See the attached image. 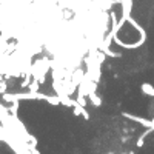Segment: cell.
Listing matches in <instances>:
<instances>
[{
  "label": "cell",
  "instance_id": "6da1fadb",
  "mask_svg": "<svg viewBox=\"0 0 154 154\" xmlns=\"http://www.w3.org/2000/svg\"><path fill=\"white\" fill-rule=\"evenodd\" d=\"M122 116L125 119H128V120H131V122H136V123H139V125H142V126H145L146 130L148 128H152V120H149V119H145V117H140V116H134V114H130V112H125V111H122Z\"/></svg>",
  "mask_w": 154,
  "mask_h": 154
},
{
  "label": "cell",
  "instance_id": "7a4b0ae2",
  "mask_svg": "<svg viewBox=\"0 0 154 154\" xmlns=\"http://www.w3.org/2000/svg\"><path fill=\"white\" fill-rule=\"evenodd\" d=\"M71 109H72V114L75 116V117L82 116V117H83L85 120H89V112L86 111V108H85V106H82V105H79V103H75Z\"/></svg>",
  "mask_w": 154,
  "mask_h": 154
},
{
  "label": "cell",
  "instance_id": "3957f363",
  "mask_svg": "<svg viewBox=\"0 0 154 154\" xmlns=\"http://www.w3.org/2000/svg\"><path fill=\"white\" fill-rule=\"evenodd\" d=\"M152 131H154L152 128H148V130H145V131H143L142 134L139 136L137 142H136V146H137V148H142V146H143V143H145V139H146V137H148V136H149V134H151Z\"/></svg>",
  "mask_w": 154,
  "mask_h": 154
},
{
  "label": "cell",
  "instance_id": "277c9868",
  "mask_svg": "<svg viewBox=\"0 0 154 154\" xmlns=\"http://www.w3.org/2000/svg\"><path fill=\"white\" fill-rule=\"evenodd\" d=\"M140 91H142L145 96H148V97H154V86L151 85V83H142V86H140Z\"/></svg>",
  "mask_w": 154,
  "mask_h": 154
},
{
  "label": "cell",
  "instance_id": "5b68a950",
  "mask_svg": "<svg viewBox=\"0 0 154 154\" xmlns=\"http://www.w3.org/2000/svg\"><path fill=\"white\" fill-rule=\"evenodd\" d=\"M88 99H89V102L93 103V106H96V108L102 106V99H100V96H99L97 93H89V94H88Z\"/></svg>",
  "mask_w": 154,
  "mask_h": 154
},
{
  "label": "cell",
  "instance_id": "8992f818",
  "mask_svg": "<svg viewBox=\"0 0 154 154\" xmlns=\"http://www.w3.org/2000/svg\"><path fill=\"white\" fill-rule=\"evenodd\" d=\"M19 106H20V102H19V100H16V102H12V103H9L8 111H9V114L12 116V117H19Z\"/></svg>",
  "mask_w": 154,
  "mask_h": 154
},
{
  "label": "cell",
  "instance_id": "52a82bcc",
  "mask_svg": "<svg viewBox=\"0 0 154 154\" xmlns=\"http://www.w3.org/2000/svg\"><path fill=\"white\" fill-rule=\"evenodd\" d=\"M38 89H40V83L32 79V82H31L29 86H28V91H29V93H38Z\"/></svg>",
  "mask_w": 154,
  "mask_h": 154
},
{
  "label": "cell",
  "instance_id": "ba28073f",
  "mask_svg": "<svg viewBox=\"0 0 154 154\" xmlns=\"http://www.w3.org/2000/svg\"><path fill=\"white\" fill-rule=\"evenodd\" d=\"M102 53H105V56L106 57H112V59H119V57H122V54L120 53H114V51H111L109 48H105Z\"/></svg>",
  "mask_w": 154,
  "mask_h": 154
},
{
  "label": "cell",
  "instance_id": "9c48e42d",
  "mask_svg": "<svg viewBox=\"0 0 154 154\" xmlns=\"http://www.w3.org/2000/svg\"><path fill=\"white\" fill-rule=\"evenodd\" d=\"M96 60L100 63V65H103L105 63V60H106V56H105V53H102V51H96Z\"/></svg>",
  "mask_w": 154,
  "mask_h": 154
},
{
  "label": "cell",
  "instance_id": "30bf717a",
  "mask_svg": "<svg viewBox=\"0 0 154 154\" xmlns=\"http://www.w3.org/2000/svg\"><path fill=\"white\" fill-rule=\"evenodd\" d=\"M152 120V130H154V119H151Z\"/></svg>",
  "mask_w": 154,
  "mask_h": 154
},
{
  "label": "cell",
  "instance_id": "8fae6325",
  "mask_svg": "<svg viewBox=\"0 0 154 154\" xmlns=\"http://www.w3.org/2000/svg\"><path fill=\"white\" fill-rule=\"evenodd\" d=\"M108 154H114V152H112V151H111V152H108Z\"/></svg>",
  "mask_w": 154,
  "mask_h": 154
},
{
  "label": "cell",
  "instance_id": "7c38bea8",
  "mask_svg": "<svg viewBox=\"0 0 154 154\" xmlns=\"http://www.w3.org/2000/svg\"><path fill=\"white\" fill-rule=\"evenodd\" d=\"M122 154H128V152H122Z\"/></svg>",
  "mask_w": 154,
  "mask_h": 154
}]
</instances>
